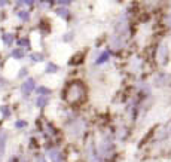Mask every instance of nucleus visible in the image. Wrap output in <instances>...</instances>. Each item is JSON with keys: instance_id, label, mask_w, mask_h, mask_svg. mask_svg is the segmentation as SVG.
<instances>
[{"instance_id": "obj_6", "label": "nucleus", "mask_w": 171, "mask_h": 162, "mask_svg": "<svg viewBox=\"0 0 171 162\" xmlns=\"http://www.w3.org/2000/svg\"><path fill=\"white\" fill-rule=\"evenodd\" d=\"M48 103H49V97H39V95L36 97V101H34L36 107H39V109H45Z\"/></svg>"}, {"instance_id": "obj_3", "label": "nucleus", "mask_w": 171, "mask_h": 162, "mask_svg": "<svg viewBox=\"0 0 171 162\" xmlns=\"http://www.w3.org/2000/svg\"><path fill=\"white\" fill-rule=\"evenodd\" d=\"M48 158L51 159V162L63 161V155H61V150H60L58 147H49V149H48Z\"/></svg>"}, {"instance_id": "obj_15", "label": "nucleus", "mask_w": 171, "mask_h": 162, "mask_svg": "<svg viewBox=\"0 0 171 162\" xmlns=\"http://www.w3.org/2000/svg\"><path fill=\"white\" fill-rule=\"evenodd\" d=\"M45 60V57L43 54H40V52H36V54H31V61L33 62H40Z\"/></svg>"}, {"instance_id": "obj_4", "label": "nucleus", "mask_w": 171, "mask_h": 162, "mask_svg": "<svg viewBox=\"0 0 171 162\" xmlns=\"http://www.w3.org/2000/svg\"><path fill=\"white\" fill-rule=\"evenodd\" d=\"M6 140H8V134H6L3 129H0V158L3 156L6 149Z\"/></svg>"}, {"instance_id": "obj_7", "label": "nucleus", "mask_w": 171, "mask_h": 162, "mask_svg": "<svg viewBox=\"0 0 171 162\" xmlns=\"http://www.w3.org/2000/svg\"><path fill=\"white\" fill-rule=\"evenodd\" d=\"M36 94L39 95V97H49V94H51L52 91L49 89V88H46V86H42V85H40V86H36Z\"/></svg>"}, {"instance_id": "obj_12", "label": "nucleus", "mask_w": 171, "mask_h": 162, "mask_svg": "<svg viewBox=\"0 0 171 162\" xmlns=\"http://www.w3.org/2000/svg\"><path fill=\"white\" fill-rule=\"evenodd\" d=\"M57 14L61 18H64V19H68V18H70V11H68L67 8H58Z\"/></svg>"}, {"instance_id": "obj_5", "label": "nucleus", "mask_w": 171, "mask_h": 162, "mask_svg": "<svg viewBox=\"0 0 171 162\" xmlns=\"http://www.w3.org/2000/svg\"><path fill=\"white\" fill-rule=\"evenodd\" d=\"M109 58H110V52H109L107 49H106V51H103L101 54L98 55V58H97V61H95V64H97V66L106 64V62L109 61Z\"/></svg>"}, {"instance_id": "obj_10", "label": "nucleus", "mask_w": 171, "mask_h": 162, "mask_svg": "<svg viewBox=\"0 0 171 162\" xmlns=\"http://www.w3.org/2000/svg\"><path fill=\"white\" fill-rule=\"evenodd\" d=\"M18 18L21 19V21H24V23H27V21H30V11H27V9H21V11H18Z\"/></svg>"}, {"instance_id": "obj_9", "label": "nucleus", "mask_w": 171, "mask_h": 162, "mask_svg": "<svg viewBox=\"0 0 171 162\" xmlns=\"http://www.w3.org/2000/svg\"><path fill=\"white\" fill-rule=\"evenodd\" d=\"M2 40H3V43H5L6 46H12V43L15 42V37H13V34H11V33H5L2 36Z\"/></svg>"}, {"instance_id": "obj_11", "label": "nucleus", "mask_w": 171, "mask_h": 162, "mask_svg": "<svg viewBox=\"0 0 171 162\" xmlns=\"http://www.w3.org/2000/svg\"><path fill=\"white\" fill-rule=\"evenodd\" d=\"M18 45L21 46V49H30L31 48V43H30L29 37H21L18 40Z\"/></svg>"}, {"instance_id": "obj_14", "label": "nucleus", "mask_w": 171, "mask_h": 162, "mask_svg": "<svg viewBox=\"0 0 171 162\" xmlns=\"http://www.w3.org/2000/svg\"><path fill=\"white\" fill-rule=\"evenodd\" d=\"M57 72H58L57 64L52 61H48V64H46V73H57Z\"/></svg>"}, {"instance_id": "obj_8", "label": "nucleus", "mask_w": 171, "mask_h": 162, "mask_svg": "<svg viewBox=\"0 0 171 162\" xmlns=\"http://www.w3.org/2000/svg\"><path fill=\"white\" fill-rule=\"evenodd\" d=\"M11 55H12V58H15V60H23L24 57H25V51L21 49V48H15V49H12Z\"/></svg>"}, {"instance_id": "obj_1", "label": "nucleus", "mask_w": 171, "mask_h": 162, "mask_svg": "<svg viewBox=\"0 0 171 162\" xmlns=\"http://www.w3.org/2000/svg\"><path fill=\"white\" fill-rule=\"evenodd\" d=\"M85 98V88L80 82H70L66 89V100L68 104H77Z\"/></svg>"}, {"instance_id": "obj_2", "label": "nucleus", "mask_w": 171, "mask_h": 162, "mask_svg": "<svg viewBox=\"0 0 171 162\" xmlns=\"http://www.w3.org/2000/svg\"><path fill=\"white\" fill-rule=\"evenodd\" d=\"M36 80H34L33 78H29L25 79L23 82V85H21V92H23V97H30V94L33 92L34 89H36Z\"/></svg>"}, {"instance_id": "obj_13", "label": "nucleus", "mask_w": 171, "mask_h": 162, "mask_svg": "<svg viewBox=\"0 0 171 162\" xmlns=\"http://www.w3.org/2000/svg\"><path fill=\"white\" fill-rule=\"evenodd\" d=\"M0 113H2V116L5 117V119H8V117L12 115V110L9 106H2L0 107Z\"/></svg>"}, {"instance_id": "obj_16", "label": "nucleus", "mask_w": 171, "mask_h": 162, "mask_svg": "<svg viewBox=\"0 0 171 162\" xmlns=\"http://www.w3.org/2000/svg\"><path fill=\"white\" fill-rule=\"evenodd\" d=\"M15 127H17L18 129H23V128H25V127H27V122H25L24 119H19V121H17V122H15Z\"/></svg>"}, {"instance_id": "obj_17", "label": "nucleus", "mask_w": 171, "mask_h": 162, "mask_svg": "<svg viewBox=\"0 0 171 162\" xmlns=\"http://www.w3.org/2000/svg\"><path fill=\"white\" fill-rule=\"evenodd\" d=\"M27 74V68H21V73H19V76H25Z\"/></svg>"}]
</instances>
